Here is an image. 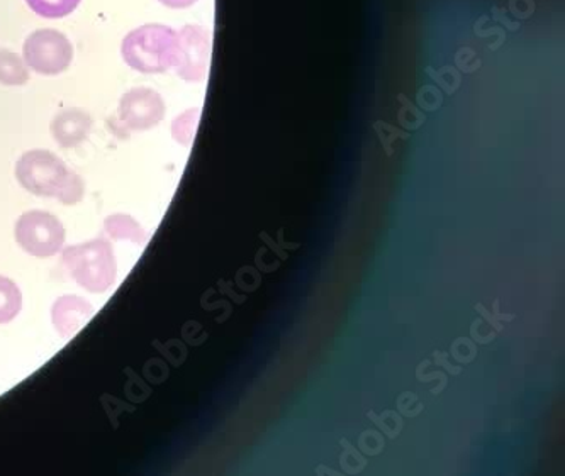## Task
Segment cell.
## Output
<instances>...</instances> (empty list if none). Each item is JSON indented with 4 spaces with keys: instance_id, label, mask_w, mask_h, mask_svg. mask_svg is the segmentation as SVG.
I'll return each instance as SVG.
<instances>
[{
    "instance_id": "6da1fadb",
    "label": "cell",
    "mask_w": 565,
    "mask_h": 476,
    "mask_svg": "<svg viewBox=\"0 0 565 476\" xmlns=\"http://www.w3.org/2000/svg\"><path fill=\"white\" fill-rule=\"evenodd\" d=\"M15 180L30 194L58 198L63 206H75L85 195L82 176L49 150L22 154L15 163Z\"/></svg>"
},
{
    "instance_id": "7a4b0ae2",
    "label": "cell",
    "mask_w": 565,
    "mask_h": 476,
    "mask_svg": "<svg viewBox=\"0 0 565 476\" xmlns=\"http://www.w3.org/2000/svg\"><path fill=\"white\" fill-rule=\"evenodd\" d=\"M63 267L82 289L90 293H106L118 280V261L115 249L107 239L68 246L63 249Z\"/></svg>"
},
{
    "instance_id": "3957f363",
    "label": "cell",
    "mask_w": 565,
    "mask_h": 476,
    "mask_svg": "<svg viewBox=\"0 0 565 476\" xmlns=\"http://www.w3.org/2000/svg\"><path fill=\"white\" fill-rule=\"evenodd\" d=\"M126 65L140 74H166L175 66L177 31L166 24H145L126 34L121 44Z\"/></svg>"
},
{
    "instance_id": "277c9868",
    "label": "cell",
    "mask_w": 565,
    "mask_h": 476,
    "mask_svg": "<svg viewBox=\"0 0 565 476\" xmlns=\"http://www.w3.org/2000/svg\"><path fill=\"white\" fill-rule=\"evenodd\" d=\"M15 242L34 258H52L65 246L66 232L62 220L46 210H28L14 228Z\"/></svg>"
},
{
    "instance_id": "5b68a950",
    "label": "cell",
    "mask_w": 565,
    "mask_h": 476,
    "mask_svg": "<svg viewBox=\"0 0 565 476\" xmlns=\"http://www.w3.org/2000/svg\"><path fill=\"white\" fill-rule=\"evenodd\" d=\"M22 60L30 71L55 77L71 68L74 62V44L60 31L38 30L24 41Z\"/></svg>"
},
{
    "instance_id": "8992f818",
    "label": "cell",
    "mask_w": 565,
    "mask_h": 476,
    "mask_svg": "<svg viewBox=\"0 0 565 476\" xmlns=\"http://www.w3.org/2000/svg\"><path fill=\"white\" fill-rule=\"evenodd\" d=\"M211 62V33L206 28L185 26L177 33V75L198 84L206 80Z\"/></svg>"
},
{
    "instance_id": "52a82bcc",
    "label": "cell",
    "mask_w": 565,
    "mask_h": 476,
    "mask_svg": "<svg viewBox=\"0 0 565 476\" xmlns=\"http://www.w3.org/2000/svg\"><path fill=\"white\" fill-rule=\"evenodd\" d=\"M166 100L157 90L148 87H135L119 100V125L126 131H150L166 119Z\"/></svg>"
},
{
    "instance_id": "ba28073f",
    "label": "cell",
    "mask_w": 565,
    "mask_h": 476,
    "mask_svg": "<svg viewBox=\"0 0 565 476\" xmlns=\"http://www.w3.org/2000/svg\"><path fill=\"white\" fill-rule=\"evenodd\" d=\"M96 309L78 295H62L52 305V323L63 339H72L93 320Z\"/></svg>"
},
{
    "instance_id": "9c48e42d",
    "label": "cell",
    "mask_w": 565,
    "mask_h": 476,
    "mask_svg": "<svg viewBox=\"0 0 565 476\" xmlns=\"http://www.w3.org/2000/svg\"><path fill=\"white\" fill-rule=\"evenodd\" d=\"M90 129H93V118L87 110L78 107L62 110L50 126L53 140L62 148H75L84 143L90 134Z\"/></svg>"
},
{
    "instance_id": "30bf717a",
    "label": "cell",
    "mask_w": 565,
    "mask_h": 476,
    "mask_svg": "<svg viewBox=\"0 0 565 476\" xmlns=\"http://www.w3.org/2000/svg\"><path fill=\"white\" fill-rule=\"evenodd\" d=\"M104 231L115 241H129L132 245H145L148 232L135 217L128 214H113L104 220Z\"/></svg>"
},
{
    "instance_id": "8fae6325",
    "label": "cell",
    "mask_w": 565,
    "mask_h": 476,
    "mask_svg": "<svg viewBox=\"0 0 565 476\" xmlns=\"http://www.w3.org/2000/svg\"><path fill=\"white\" fill-rule=\"evenodd\" d=\"M30 80V68L22 56L0 50V84L9 87H19Z\"/></svg>"
},
{
    "instance_id": "7c38bea8",
    "label": "cell",
    "mask_w": 565,
    "mask_h": 476,
    "mask_svg": "<svg viewBox=\"0 0 565 476\" xmlns=\"http://www.w3.org/2000/svg\"><path fill=\"white\" fill-rule=\"evenodd\" d=\"M22 309V292L18 283L0 275V326L12 323Z\"/></svg>"
},
{
    "instance_id": "4fadbf2b",
    "label": "cell",
    "mask_w": 565,
    "mask_h": 476,
    "mask_svg": "<svg viewBox=\"0 0 565 476\" xmlns=\"http://www.w3.org/2000/svg\"><path fill=\"white\" fill-rule=\"evenodd\" d=\"M82 0H26L31 11L44 19H62L71 15Z\"/></svg>"
},
{
    "instance_id": "5bb4252c",
    "label": "cell",
    "mask_w": 565,
    "mask_h": 476,
    "mask_svg": "<svg viewBox=\"0 0 565 476\" xmlns=\"http://www.w3.org/2000/svg\"><path fill=\"white\" fill-rule=\"evenodd\" d=\"M199 118H201V109L192 107L185 110L184 115L173 119L172 136L177 143L182 147H189L194 141L195 131H198Z\"/></svg>"
},
{
    "instance_id": "9a60e30c",
    "label": "cell",
    "mask_w": 565,
    "mask_h": 476,
    "mask_svg": "<svg viewBox=\"0 0 565 476\" xmlns=\"http://www.w3.org/2000/svg\"><path fill=\"white\" fill-rule=\"evenodd\" d=\"M158 2L170 9H188L194 6L198 0H158Z\"/></svg>"
}]
</instances>
